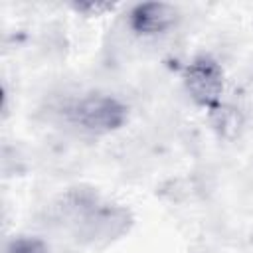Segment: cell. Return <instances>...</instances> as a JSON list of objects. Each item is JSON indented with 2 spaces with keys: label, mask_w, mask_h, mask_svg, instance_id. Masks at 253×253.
Listing matches in <instances>:
<instances>
[{
  "label": "cell",
  "mask_w": 253,
  "mask_h": 253,
  "mask_svg": "<svg viewBox=\"0 0 253 253\" xmlns=\"http://www.w3.org/2000/svg\"><path fill=\"white\" fill-rule=\"evenodd\" d=\"M69 119L75 126L91 134H109L119 130L128 119V107L105 93H93L77 99L69 109Z\"/></svg>",
  "instance_id": "obj_1"
},
{
  "label": "cell",
  "mask_w": 253,
  "mask_h": 253,
  "mask_svg": "<svg viewBox=\"0 0 253 253\" xmlns=\"http://www.w3.org/2000/svg\"><path fill=\"white\" fill-rule=\"evenodd\" d=\"M182 79L190 99L198 107L210 111L221 103V95L225 87L223 69L217 63V59H213L211 55L200 53L194 59H190L188 65L184 67Z\"/></svg>",
  "instance_id": "obj_2"
},
{
  "label": "cell",
  "mask_w": 253,
  "mask_h": 253,
  "mask_svg": "<svg viewBox=\"0 0 253 253\" xmlns=\"http://www.w3.org/2000/svg\"><path fill=\"white\" fill-rule=\"evenodd\" d=\"M178 10L168 2H140L128 12V28L142 38L162 36L178 22Z\"/></svg>",
  "instance_id": "obj_3"
},
{
  "label": "cell",
  "mask_w": 253,
  "mask_h": 253,
  "mask_svg": "<svg viewBox=\"0 0 253 253\" xmlns=\"http://www.w3.org/2000/svg\"><path fill=\"white\" fill-rule=\"evenodd\" d=\"M208 115H210V123L213 126V130L219 136H223L227 140H233L235 136H239V132L243 128V115L239 113L237 107L221 101L219 105L210 109Z\"/></svg>",
  "instance_id": "obj_4"
},
{
  "label": "cell",
  "mask_w": 253,
  "mask_h": 253,
  "mask_svg": "<svg viewBox=\"0 0 253 253\" xmlns=\"http://www.w3.org/2000/svg\"><path fill=\"white\" fill-rule=\"evenodd\" d=\"M6 253H47V245L34 235L12 237L6 245Z\"/></svg>",
  "instance_id": "obj_5"
},
{
  "label": "cell",
  "mask_w": 253,
  "mask_h": 253,
  "mask_svg": "<svg viewBox=\"0 0 253 253\" xmlns=\"http://www.w3.org/2000/svg\"><path fill=\"white\" fill-rule=\"evenodd\" d=\"M73 8L77 12H89V16L95 12V16H99L101 12L105 10H113V4H103V2H79V4H73Z\"/></svg>",
  "instance_id": "obj_6"
}]
</instances>
